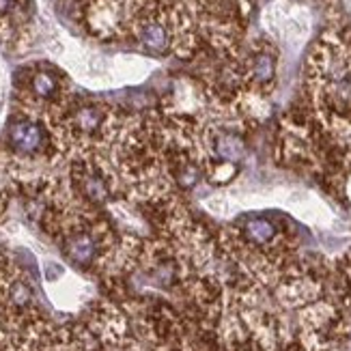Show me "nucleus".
Segmentation results:
<instances>
[{"instance_id":"nucleus-1","label":"nucleus","mask_w":351,"mask_h":351,"mask_svg":"<svg viewBox=\"0 0 351 351\" xmlns=\"http://www.w3.org/2000/svg\"><path fill=\"white\" fill-rule=\"evenodd\" d=\"M311 73L313 93L322 108L332 121H345L351 110V48L341 39L326 37L313 54Z\"/></svg>"},{"instance_id":"nucleus-2","label":"nucleus","mask_w":351,"mask_h":351,"mask_svg":"<svg viewBox=\"0 0 351 351\" xmlns=\"http://www.w3.org/2000/svg\"><path fill=\"white\" fill-rule=\"evenodd\" d=\"M9 147L18 156L35 160V158H56V145L50 125L43 119L20 112L11 119L7 130Z\"/></svg>"},{"instance_id":"nucleus-3","label":"nucleus","mask_w":351,"mask_h":351,"mask_svg":"<svg viewBox=\"0 0 351 351\" xmlns=\"http://www.w3.org/2000/svg\"><path fill=\"white\" fill-rule=\"evenodd\" d=\"M248 80L256 86H267L276 78V56L269 54L267 50H258L252 54L248 69H246Z\"/></svg>"},{"instance_id":"nucleus-4","label":"nucleus","mask_w":351,"mask_h":351,"mask_svg":"<svg viewBox=\"0 0 351 351\" xmlns=\"http://www.w3.org/2000/svg\"><path fill=\"white\" fill-rule=\"evenodd\" d=\"M332 271H334V282H337L341 304L347 317H351V250L339 258L337 265L332 267Z\"/></svg>"},{"instance_id":"nucleus-5","label":"nucleus","mask_w":351,"mask_h":351,"mask_svg":"<svg viewBox=\"0 0 351 351\" xmlns=\"http://www.w3.org/2000/svg\"><path fill=\"white\" fill-rule=\"evenodd\" d=\"M26 0H0V30L5 35H15L24 22Z\"/></svg>"}]
</instances>
